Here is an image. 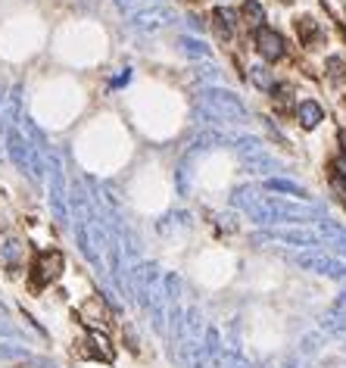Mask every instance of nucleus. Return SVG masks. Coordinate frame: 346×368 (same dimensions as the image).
Here are the masks:
<instances>
[{
    "label": "nucleus",
    "mask_w": 346,
    "mask_h": 368,
    "mask_svg": "<svg viewBox=\"0 0 346 368\" xmlns=\"http://www.w3.org/2000/svg\"><path fill=\"white\" fill-rule=\"evenodd\" d=\"M66 269V259L59 250H41L29 265V278H31V287L41 290V287H50L53 281L63 275Z\"/></svg>",
    "instance_id": "nucleus-1"
},
{
    "label": "nucleus",
    "mask_w": 346,
    "mask_h": 368,
    "mask_svg": "<svg viewBox=\"0 0 346 368\" xmlns=\"http://www.w3.org/2000/svg\"><path fill=\"white\" fill-rule=\"evenodd\" d=\"M253 50L259 53V59L265 66L281 63V59H287V38L281 31H275L271 25H262L259 31H253Z\"/></svg>",
    "instance_id": "nucleus-2"
},
{
    "label": "nucleus",
    "mask_w": 346,
    "mask_h": 368,
    "mask_svg": "<svg viewBox=\"0 0 346 368\" xmlns=\"http://www.w3.org/2000/svg\"><path fill=\"white\" fill-rule=\"evenodd\" d=\"M206 103L212 106V112L231 122H247V106L241 103V97L231 91H206Z\"/></svg>",
    "instance_id": "nucleus-3"
},
{
    "label": "nucleus",
    "mask_w": 346,
    "mask_h": 368,
    "mask_svg": "<svg viewBox=\"0 0 346 368\" xmlns=\"http://www.w3.org/2000/svg\"><path fill=\"white\" fill-rule=\"evenodd\" d=\"M78 322L88 331H106L110 327V309H106V303L100 297H88L78 306Z\"/></svg>",
    "instance_id": "nucleus-4"
},
{
    "label": "nucleus",
    "mask_w": 346,
    "mask_h": 368,
    "mask_svg": "<svg viewBox=\"0 0 346 368\" xmlns=\"http://www.w3.org/2000/svg\"><path fill=\"white\" fill-rule=\"evenodd\" d=\"M299 265H303V269H309V272H318V275H324V278H334V281H343L346 278V265L337 263V259H331V256H322V253L303 256V259H299Z\"/></svg>",
    "instance_id": "nucleus-5"
},
{
    "label": "nucleus",
    "mask_w": 346,
    "mask_h": 368,
    "mask_svg": "<svg viewBox=\"0 0 346 368\" xmlns=\"http://www.w3.org/2000/svg\"><path fill=\"white\" fill-rule=\"evenodd\" d=\"M82 344H84V356L97 359V362H112V356H116V346L110 344L106 331H88Z\"/></svg>",
    "instance_id": "nucleus-6"
},
{
    "label": "nucleus",
    "mask_w": 346,
    "mask_h": 368,
    "mask_svg": "<svg viewBox=\"0 0 346 368\" xmlns=\"http://www.w3.org/2000/svg\"><path fill=\"white\" fill-rule=\"evenodd\" d=\"M294 112H296V122H299V128H306V131H312V128H318V125L324 122V106L318 103V100H299V103L294 106Z\"/></svg>",
    "instance_id": "nucleus-7"
},
{
    "label": "nucleus",
    "mask_w": 346,
    "mask_h": 368,
    "mask_svg": "<svg viewBox=\"0 0 346 368\" xmlns=\"http://www.w3.org/2000/svg\"><path fill=\"white\" fill-rule=\"evenodd\" d=\"M237 25H241V16H237L234 10H228V6H216V10H212V29H216L218 38L231 41V38L237 35Z\"/></svg>",
    "instance_id": "nucleus-8"
},
{
    "label": "nucleus",
    "mask_w": 346,
    "mask_h": 368,
    "mask_svg": "<svg viewBox=\"0 0 346 368\" xmlns=\"http://www.w3.org/2000/svg\"><path fill=\"white\" fill-rule=\"evenodd\" d=\"M241 25H247V29H253V31H259L265 25V6L259 3V0H243L241 3Z\"/></svg>",
    "instance_id": "nucleus-9"
},
{
    "label": "nucleus",
    "mask_w": 346,
    "mask_h": 368,
    "mask_svg": "<svg viewBox=\"0 0 346 368\" xmlns=\"http://www.w3.org/2000/svg\"><path fill=\"white\" fill-rule=\"evenodd\" d=\"M296 35L306 47H315L318 41H322V25H318L312 16H299L296 19Z\"/></svg>",
    "instance_id": "nucleus-10"
},
{
    "label": "nucleus",
    "mask_w": 346,
    "mask_h": 368,
    "mask_svg": "<svg viewBox=\"0 0 346 368\" xmlns=\"http://www.w3.org/2000/svg\"><path fill=\"white\" fill-rule=\"evenodd\" d=\"M250 82L256 84L259 91H265V94H269V91L278 84V82H275V75H271V69H269V66H265V63L253 66V69H250Z\"/></svg>",
    "instance_id": "nucleus-11"
},
{
    "label": "nucleus",
    "mask_w": 346,
    "mask_h": 368,
    "mask_svg": "<svg viewBox=\"0 0 346 368\" xmlns=\"http://www.w3.org/2000/svg\"><path fill=\"white\" fill-rule=\"evenodd\" d=\"M269 94H271V100H275V106L281 112H287L290 106H294V88H290V84H275Z\"/></svg>",
    "instance_id": "nucleus-12"
},
{
    "label": "nucleus",
    "mask_w": 346,
    "mask_h": 368,
    "mask_svg": "<svg viewBox=\"0 0 346 368\" xmlns=\"http://www.w3.org/2000/svg\"><path fill=\"white\" fill-rule=\"evenodd\" d=\"M265 187H269V191H281V193H287V197H306V191L296 182H284V178H271V182H265Z\"/></svg>",
    "instance_id": "nucleus-13"
},
{
    "label": "nucleus",
    "mask_w": 346,
    "mask_h": 368,
    "mask_svg": "<svg viewBox=\"0 0 346 368\" xmlns=\"http://www.w3.org/2000/svg\"><path fill=\"white\" fill-rule=\"evenodd\" d=\"M181 50L188 57H209V47L203 41H197V38H181Z\"/></svg>",
    "instance_id": "nucleus-14"
},
{
    "label": "nucleus",
    "mask_w": 346,
    "mask_h": 368,
    "mask_svg": "<svg viewBox=\"0 0 346 368\" xmlns=\"http://www.w3.org/2000/svg\"><path fill=\"white\" fill-rule=\"evenodd\" d=\"M324 69H328V78H331V82H340V78L346 75V63H343V57H331L328 63H324Z\"/></svg>",
    "instance_id": "nucleus-15"
},
{
    "label": "nucleus",
    "mask_w": 346,
    "mask_h": 368,
    "mask_svg": "<svg viewBox=\"0 0 346 368\" xmlns=\"http://www.w3.org/2000/svg\"><path fill=\"white\" fill-rule=\"evenodd\" d=\"M331 191H334V197H340L343 203H346V178L343 175H337V172H331Z\"/></svg>",
    "instance_id": "nucleus-16"
},
{
    "label": "nucleus",
    "mask_w": 346,
    "mask_h": 368,
    "mask_svg": "<svg viewBox=\"0 0 346 368\" xmlns=\"http://www.w3.org/2000/svg\"><path fill=\"white\" fill-rule=\"evenodd\" d=\"M331 172H337V175L346 178V153H340V156L334 159V169H331Z\"/></svg>",
    "instance_id": "nucleus-17"
}]
</instances>
